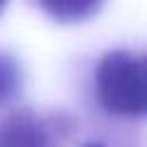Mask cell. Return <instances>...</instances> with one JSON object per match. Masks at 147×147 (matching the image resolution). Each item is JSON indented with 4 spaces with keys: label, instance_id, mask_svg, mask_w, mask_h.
<instances>
[{
    "label": "cell",
    "instance_id": "277c9868",
    "mask_svg": "<svg viewBox=\"0 0 147 147\" xmlns=\"http://www.w3.org/2000/svg\"><path fill=\"white\" fill-rule=\"evenodd\" d=\"M23 90V69L18 64V60L7 53L0 51V108L11 103Z\"/></svg>",
    "mask_w": 147,
    "mask_h": 147
},
{
    "label": "cell",
    "instance_id": "6da1fadb",
    "mask_svg": "<svg viewBox=\"0 0 147 147\" xmlns=\"http://www.w3.org/2000/svg\"><path fill=\"white\" fill-rule=\"evenodd\" d=\"M99 106L122 119L147 117V51L113 48L94 67Z\"/></svg>",
    "mask_w": 147,
    "mask_h": 147
},
{
    "label": "cell",
    "instance_id": "8992f818",
    "mask_svg": "<svg viewBox=\"0 0 147 147\" xmlns=\"http://www.w3.org/2000/svg\"><path fill=\"white\" fill-rule=\"evenodd\" d=\"M7 2H9V0H0V14H2V9L7 7Z\"/></svg>",
    "mask_w": 147,
    "mask_h": 147
},
{
    "label": "cell",
    "instance_id": "5b68a950",
    "mask_svg": "<svg viewBox=\"0 0 147 147\" xmlns=\"http://www.w3.org/2000/svg\"><path fill=\"white\" fill-rule=\"evenodd\" d=\"M83 147H106L103 142H99V140H90V142H85Z\"/></svg>",
    "mask_w": 147,
    "mask_h": 147
},
{
    "label": "cell",
    "instance_id": "7a4b0ae2",
    "mask_svg": "<svg viewBox=\"0 0 147 147\" xmlns=\"http://www.w3.org/2000/svg\"><path fill=\"white\" fill-rule=\"evenodd\" d=\"M74 133V122L64 113L41 115L18 108L0 115V147H62Z\"/></svg>",
    "mask_w": 147,
    "mask_h": 147
},
{
    "label": "cell",
    "instance_id": "3957f363",
    "mask_svg": "<svg viewBox=\"0 0 147 147\" xmlns=\"http://www.w3.org/2000/svg\"><path fill=\"white\" fill-rule=\"evenodd\" d=\"M44 14L60 23H78L94 16L106 0H34Z\"/></svg>",
    "mask_w": 147,
    "mask_h": 147
}]
</instances>
